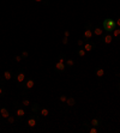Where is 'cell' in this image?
<instances>
[{
  "label": "cell",
  "instance_id": "obj_21",
  "mask_svg": "<svg viewBox=\"0 0 120 133\" xmlns=\"http://www.w3.org/2000/svg\"><path fill=\"white\" fill-rule=\"evenodd\" d=\"M85 130H86V132H89V133H100V128H99V127L88 126Z\"/></svg>",
  "mask_w": 120,
  "mask_h": 133
},
{
  "label": "cell",
  "instance_id": "obj_33",
  "mask_svg": "<svg viewBox=\"0 0 120 133\" xmlns=\"http://www.w3.org/2000/svg\"><path fill=\"white\" fill-rule=\"evenodd\" d=\"M4 83H5V79L3 77H0V85H4Z\"/></svg>",
  "mask_w": 120,
  "mask_h": 133
},
{
  "label": "cell",
  "instance_id": "obj_28",
  "mask_svg": "<svg viewBox=\"0 0 120 133\" xmlns=\"http://www.w3.org/2000/svg\"><path fill=\"white\" fill-rule=\"evenodd\" d=\"M61 43L64 44V46H67V44H68V37L62 36V38H61Z\"/></svg>",
  "mask_w": 120,
  "mask_h": 133
},
{
  "label": "cell",
  "instance_id": "obj_12",
  "mask_svg": "<svg viewBox=\"0 0 120 133\" xmlns=\"http://www.w3.org/2000/svg\"><path fill=\"white\" fill-rule=\"evenodd\" d=\"M92 32H94V36L101 37L102 35H103V34L106 32V31L103 30L102 25H101V24H99V25H95V26H92Z\"/></svg>",
  "mask_w": 120,
  "mask_h": 133
},
{
  "label": "cell",
  "instance_id": "obj_2",
  "mask_svg": "<svg viewBox=\"0 0 120 133\" xmlns=\"http://www.w3.org/2000/svg\"><path fill=\"white\" fill-rule=\"evenodd\" d=\"M13 107H15V115H16V119L18 121H23L25 118H27V111H25V108L22 107V104L17 101L13 102Z\"/></svg>",
  "mask_w": 120,
  "mask_h": 133
},
{
  "label": "cell",
  "instance_id": "obj_32",
  "mask_svg": "<svg viewBox=\"0 0 120 133\" xmlns=\"http://www.w3.org/2000/svg\"><path fill=\"white\" fill-rule=\"evenodd\" d=\"M70 35H71L70 30H64V36L65 37H70Z\"/></svg>",
  "mask_w": 120,
  "mask_h": 133
},
{
  "label": "cell",
  "instance_id": "obj_30",
  "mask_svg": "<svg viewBox=\"0 0 120 133\" xmlns=\"http://www.w3.org/2000/svg\"><path fill=\"white\" fill-rule=\"evenodd\" d=\"M13 60H15L16 62H21L22 60H23V58H22V55H21V54H19V55H16L15 58H13Z\"/></svg>",
  "mask_w": 120,
  "mask_h": 133
},
{
  "label": "cell",
  "instance_id": "obj_22",
  "mask_svg": "<svg viewBox=\"0 0 120 133\" xmlns=\"http://www.w3.org/2000/svg\"><path fill=\"white\" fill-rule=\"evenodd\" d=\"M16 115H13V114H10L9 115V118L6 119V121H7V124H10V125H13L16 122Z\"/></svg>",
  "mask_w": 120,
  "mask_h": 133
},
{
  "label": "cell",
  "instance_id": "obj_31",
  "mask_svg": "<svg viewBox=\"0 0 120 133\" xmlns=\"http://www.w3.org/2000/svg\"><path fill=\"white\" fill-rule=\"evenodd\" d=\"M115 21V25H117V28H120V17H118L117 19H114Z\"/></svg>",
  "mask_w": 120,
  "mask_h": 133
},
{
  "label": "cell",
  "instance_id": "obj_9",
  "mask_svg": "<svg viewBox=\"0 0 120 133\" xmlns=\"http://www.w3.org/2000/svg\"><path fill=\"white\" fill-rule=\"evenodd\" d=\"M101 42L103 44H111L112 42H113V40H114V37H113V35H112V32H105V34L101 36Z\"/></svg>",
  "mask_w": 120,
  "mask_h": 133
},
{
  "label": "cell",
  "instance_id": "obj_17",
  "mask_svg": "<svg viewBox=\"0 0 120 133\" xmlns=\"http://www.w3.org/2000/svg\"><path fill=\"white\" fill-rule=\"evenodd\" d=\"M49 114H50V110L48 108H46V107H41L40 108V116H42V118H47Z\"/></svg>",
  "mask_w": 120,
  "mask_h": 133
},
{
  "label": "cell",
  "instance_id": "obj_15",
  "mask_svg": "<svg viewBox=\"0 0 120 133\" xmlns=\"http://www.w3.org/2000/svg\"><path fill=\"white\" fill-rule=\"evenodd\" d=\"M10 114H11V113H10V110L6 108V107H1V108H0V118H3L6 120V119L9 118Z\"/></svg>",
  "mask_w": 120,
  "mask_h": 133
},
{
  "label": "cell",
  "instance_id": "obj_25",
  "mask_svg": "<svg viewBox=\"0 0 120 133\" xmlns=\"http://www.w3.org/2000/svg\"><path fill=\"white\" fill-rule=\"evenodd\" d=\"M66 99H67V96H66L65 94H61V95L59 96V102H61V103H66Z\"/></svg>",
  "mask_w": 120,
  "mask_h": 133
},
{
  "label": "cell",
  "instance_id": "obj_13",
  "mask_svg": "<svg viewBox=\"0 0 120 133\" xmlns=\"http://www.w3.org/2000/svg\"><path fill=\"white\" fill-rule=\"evenodd\" d=\"M19 103H21L22 107H23V108H25V109H30V107H31V101L27 96L23 97V98L19 101Z\"/></svg>",
  "mask_w": 120,
  "mask_h": 133
},
{
  "label": "cell",
  "instance_id": "obj_7",
  "mask_svg": "<svg viewBox=\"0 0 120 133\" xmlns=\"http://www.w3.org/2000/svg\"><path fill=\"white\" fill-rule=\"evenodd\" d=\"M102 124H103V121H102L101 118H99V116H95V118H92L91 120L89 121H83V124H82V126H83V128H86L88 126H94V127H101Z\"/></svg>",
  "mask_w": 120,
  "mask_h": 133
},
{
  "label": "cell",
  "instance_id": "obj_11",
  "mask_svg": "<svg viewBox=\"0 0 120 133\" xmlns=\"http://www.w3.org/2000/svg\"><path fill=\"white\" fill-rule=\"evenodd\" d=\"M54 71H55L58 74L64 73V72L66 71V65H65L64 62H59V61H56V62H55V65H54Z\"/></svg>",
  "mask_w": 120,
  "mask_h": 133
},
{
  "label": "cell",
  "instance_id": "obj_1",
  "mask_svg": "<svg viewBox=\"0 0 120 133\" xmlns=\"http://www.w3.org/2000/svg\"><path fill=\"white\" fill-rule=\"evenodd\" d=\"M27 78H28V76H27V72H25L24 68H17V70L15 71V74H13V81H15L16 88H17L18 90L22 89L24 82L27 81Z\"/></svg>",
  "mask_w": 120,
  "mask_h": 133
},
{
  "label": "cell",
  "instance_id": "obj_23",
  "mask_svg": "<svg viewBox=\"0 0 120 133\" xmlns=\"http://www.w3.org/2000/svg\"><path fill=\"white\" fill-rule=\"evenodd\" d=\"M66 58H67V56L65 55L64 53H59V54H58V61L59 62H64V64H65V61H66Z\"/></svg>",
  "mask_w": 120,
  "mask_h": 133
},
{
  "label": "cell",
  "instance_id": "obj_29",
  "mask_svg": "<svg viewBox=\"0 0 120 133\" xmlns=\"http://www.w3.org/2000/svg\"><path fill=\"white\" fill-rule=\"evenodd\" d=\"M4 95H5V88L4 85H0V98L4 97Z\"/></svg>",
  "mask_w": 120,
  "mask_h": 133
},
{
  "label": "cell",
  "instance_id": "obj_4",
  "mask_svg": "<svg viewBox=\"0 0 120 133\" xmlns=\"http://www.w3.org/2000/svg\"><path fill=\"white\" fill-rule=\"evenodd\" d=\"M84 32L82 35V38L84 41H91L94 38V32H92V24L90 21H86L85 24H84Z\"/></svg>",
  "mask_w": 120,
  "mask_h": 133
},
{
  "label": "cell",
  "instance_id": "obj_20",
  "mask_svg": "<svg viewBox=\"0 0 120 133\" xmlns=\"http://www.w3.org/2000/svg\"><path fill=\"white\" fill-rule=\"evenodd\" d=\"M112 35H113L114 40L120 41V28H115L113 31H112Z\"/></svg>",
  "mask_w": 120,
  "mask_h": 133
},
{
  "label": "cell",
  "instance_id": "obj_16",
  "mask_svg": "<svg viewBox=\"0 0 120 133\" xmlns=\"http://www.w3.org/2000/svg\"><path fill=\"white\" fill-rule=\"evenodd\" d=\"M66 105L68 108H72L76 105V99H74L73 96H67V99H66Z\"/></svg>",
  "mask_w": 120,
  "mask_h": 133
},
{
  "label": "cell",
  "instance_id": "obj_34",
  "mask_svg": "<svg viewBox=\"0 0 120 133\" xmlns=\"http://www.w3.org/2000/svg\"><path fill=\"white\" fill-rule=\"evenodd\" d=\"M117 87H118V90H119V92H120V79L118 81V84H117Z\"/></svg>",
  "mask_w": 120,
  "mask_h": 133
},
{
  "label": "cell",
  "instance_id": "obj_8",
  "mask_svg": "<svg viewBox=\"0 0 120 133\" xmlns=\"http://www.w3.org/2000/svg\"><path fill=\"white\" fill-rule=\"evenodd\" d=\"M94 73H95V77H96V79H97L99 85H101L102 82H103V78H105V76H106L105 68L102 67V66H97V67L94 68Z\"/></svg>",
  "mask_w": 120,
  "mask_h": 133
},
{
  "label": "cell",
  "instance_id": "obj_26",
  "mask_svg": "<svg viewBox=\"0 0 120 133\" xmlns=\"http://www.w3.org/2000/svg\"><path fill=\"white\" fill-rule=\"evenodd\" d=\"M21 55H22V58H23V60L28 59V56H29V52H28V50H23Z\"/></svg>",
  "mask_w": 120,
  "mask_h": 133
},
{
  "label": "cell",
  "instance_id": "obj_14",
  "mask_svg": "<svg viewBox=\"0 0 120 133\" xmlns=\"http://www.w3.org/2000/svg\"><path fill=\"white\" fill-rule=\"evenodd\" d=\"M13 74H15V71H12V70H6L3 74V78L5 79V82L11 81V79L13 78Z\"/></svg>",
  "mask_w": 120,
  "mask_h": 133
},
{
  "label": "cell",
  "instance_id": "obj_3",
  "mask_svg": "<svg viewBox=\"0 0 120 133\" xmlns=\"http://www.w3.org/2000/svg\"><path fill=\"white\" fill-rule=\"evenodd\" d=\"M35 85V81L33 79V78L28 77L27 78V81L24 82V84H23V87H22L21 89V96H27L29 92H30L31 90H33V88H34Z\"/></svg>",
  "mask_w": 120,
  "mask_h": 133
},
{
  "label": "cell",
  "instance_id": "obj_18",
  "mask_svg": "<svg viewBox=\"0 0 120 133\" xmlns=\"http://www.w3.org/2000/svg\"><path fill=\"white\" fill-rule=\"evenodd\" d=\"M76 54H77L79 58H84V56L86 55V52L84 50L83 47H78L77 49H76Z\"/></svg>",
  "mask_w": 120,
  "mask_h": 133
},
{
  "label": "cell",
  "instance_id": "obj_5",
  "mask_svg": "<svg viewBox=\"0 0 120 133\" xmlns=\"http://www.w3.org/2000/svg\"><path fill=\"white\" fill-rule=\"evenodd\" d=\"M41 116L39 113H33L31 111L30 115H28V118H27V125H28V127H30V128H34V127H36V125L39 124V121H40Z\"/></svg>",
  "mask_w": 120,
  "mask_h": 133
},
{
  "label": "cell",
  "instance_id": "obj_10",
  "mask_svg": "<svg viewBox=\"0 0 120 133\" xmlns=\"http://www.w3.org/2000/svg\"><path fill=\"white\" fill-rule=\"evenodd\" d=\"M83 48H84V50H85L86 53L94 52V50L96 49V43L92 40L91 41H85V43H84Z\"/></svg>",
  "mask_w": 120,
  "mask_h": 133
},
{
  "label": "cell",
  "instance_id": "obj_6",
  "mask_svg": "<svg viewBox=\"0 0 120 133\" xmlns=\"http://www.w3.org/2000/svg\"><path fill=\"white\" fill-rule=\"evenodd\" d=\"M101 25H102V28H103V30H105L106 32H112L114 29L117 28V25H115V21H114L113 18L103 19L102 23H101Z\"/></svg>",
  "mask_w": 120,
  "mask_h": 133
},
{
  "label": "cell",
  "instance_id": "obj_24",
  "mask_svg": "<svg viewBox=\"0 0 120 133\" xmlns=\"http://www.w3.org/2000/svg\"><path fill=\"white\" fill-rule=\"evenodd\" d=\"M34 1H36V3H41V4H43L45 6H49V5H50V0H34Z\"/></svg>",
  "mask_w": 120,
  "mask_h": 133
},
{
  "label": "cell",
  "instance_id": "obj_27",
  "mask_svg": "<svg viewBox=\"0 0 120 133\" xmlns=\"http://www.w3.org/2000/svg\"><path fill=\"white\" fill-rule=\"evenodd\" d=\"M84 43H85V41H84L83 38H82V37L77 40V46H78V47H83V46H84Z\"/></svg>",
  "mask_w": 120,
  "mask_h": 133
},
{
  "label": "cell",
  "instance_id": "obj_19",
  "mask_svg": "<svg viewBox=\"0 0 120 133\" xmlns=\"http://www.w3.org/2000/svg\"><path fill=\"white\" fill-rule=\"evenodd\" d=\"M74 60L70 59V58H66V61H65V65H66V68H73L74 67Z\"/></svg>",
  "mask_w": 120,
  "mask_h": 133
}]
</instances>
